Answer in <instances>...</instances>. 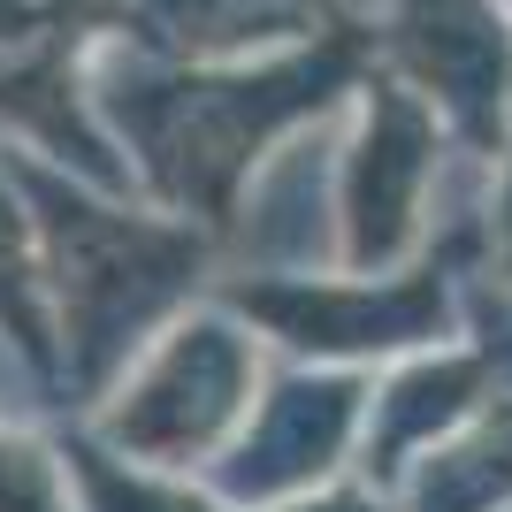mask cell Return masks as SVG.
I'll return each instance as SVG.
<instances>
[{
    "mask_svg": "<svg viewBox=\"0 0 512 512\" xmlns=\"http://www.w3.org/2000/svg\"><path fill=\"white\" fill-rule=\"evenodd\" d=\"M0 161L16 169V192L39 230L46 306H54V344H62V398L92 406L184 306V291L207 268V245L176 222L92 199L85 184H69V169L23 146H0Z\"/></svg>",
    "mask_w": 512,
    "mask_h": 512,
    "instance_id": "6da1fadb",
    "label": "cell"
},
{
    "mask_svg": "<svg viewBox=\"0 0 512 512\" xmlns=\"http://www.w3.org/2000/svg\"><path fill=\"white\" fill-rule=\"evenodd\" d=\"M237 390H245L237 329H222V321H176V329H161L123 367V383L100 398V413L85 428L107 451L138 459V467L176 474L192 459H207V444L237 413Z\"/></svg>",
    "mask_w": 512,
    "mask_h": 512,
    "instance_id": "7a4b0ae2",
    "label": "cell"
},
{
    "mask_svg": "<svg viewBox=\"0 0 512 512\" xmlns=\"http://www.w3.org/2000/svg\"><path fill=\"white\" fill-rule=\"evenodd\" d=\"M107 16L115 0H0V138L92 184H107L115 161L77 115V54Z\"/></svg>",
    "mask_w": 512,
    "mask_h": 512,
    "instance_id": "3957f363",
    "label": "cell"
},
{
    "mask_svg": "<svg viewBox=\"0 0 512 512\" xmlns=\"http://www.w3.org/2000/svg\"><path fill=\"white\" fill-rule=\"evenodd\" d=\"M0 337L23 360H39L62 390V344H54V306H46V268H39V230L16 192V169L0 161Z\"/></svg>",
    "mask_w": 512,
    "mask_h": 512,
    "instance_id": "277c9868",
    "label": "cell"
},
{
    "mask_svg": "<svg viewBox=\"0 0 512 512\" xmlns=\"http://www.w3.org/2000/svg\"><path fill=\"white\" fill-rule=\"evenodd\" d=\"M62 474H69V505L77 512H222L199 490H184L169 467H138L123 451H107L85 421L62 436Z\"/></svg>",
    "mask_w": 512,
    "mask_h": 512,
    "instance_id": "5b68a950",
    "label": "cell"
},
{
    "mask_svg": "<svg viewBox=\"0 0 512 512\" xmlns=\"http://www.w3.org/2000/svg\"><path fill=\"white\" fill-rule=\"evenodd\" d=\"M0 512H77L69 505L62 444L0 421Z\"/></svg>",
    "mask_w": 512,
    "mask_h": 512,
    "instance_id": "8992f818",
    "label": "cell"
}]
</instances>
